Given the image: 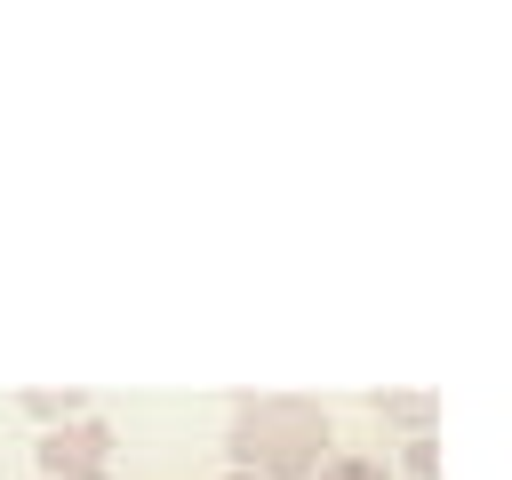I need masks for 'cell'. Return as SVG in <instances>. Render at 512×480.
I'll list each match as a JSON object with an SVG mask.
<instances>
[{
  "label": "cell",
  "instance_id": "3",
  "mask_svg": "<svg viewBox=\"0 0 512 480\" xmlns=\"http://www.w3.org/2000/svg\"><path fill=\"white\" fill-rule=\"evenodd\" d=\"M80 400H88V392H24V408H32L40 424H72V416H80Z\"/></svg>",
  "mask_w": 512,
  "mask_h": 480
},
{
  "label": "cell",
  "instance_id": "6",
  "mask_svg": "<svg viewBox=\"0 0 512 480\" xmlns=\"http://www.w3.org/2000/svg\"><path fill=\"white\" fill-rule=\"evenodd\" d=\"M224 480H248V472H224Z\"/></svg>",
  "mask_w": 512,
  "mask_h": 480
},
{
  "label": "cell",
  "instance_id": "1",
  "mask_svg": "<svg viewBox=\"0 0 512 480\" xmlns=\"http://www.w3.org/2000/svg\"><path fill=\"white\" fill-rule=\"evenodd\" d=\"M320 448H328V408L296 400V392H256L224 424V456L248 480H304L320 464Z\"/></svg>",
  "mask_w": 512,
  "mask_h": 480
},
{
  "label": "cell",
  "instance_id": "2",
  "mask_svg": "<svg viewBox=\"0 0 512 480\" xmlns=\"http://www.w3.org/2000/svg\"><path fill=\"white\" fill-rule=\"evenodd\" d=\"M40 464H48V480H104V472H112V432H104L96 416L48 424V432H40Z\"/></svg>",
  "mask_w": 512,
  "mask_h": 480
},
{
  "label": "cell",
  "instance_id": "5",
  "mask_svg": "<svg viewBox=\"0 0 512 480\" xmlns=\"http://www.w3.org/2000/svg\"><path fill=\"white\" fill-rule=\"evenodd\" d=\"M320 480H384V464H368V456H344V464H328Z\"/></svg>",
  "mask_w": 512,
  "mask_h": 480
},
{
  "label": "cell",
  "instance_id": "4",
  "mask_svg": "<svg viewBox=\"0 0 512 480\" xmlns=\"http://www.w3.org/2000/svg\"><path fill=\"white\" fill-rule=\"evenodd\" d=\"M376 408H384V416H400L408 432H424V424H432V392H384Z\"/></svg>",
  "mask_w": 512,
  "mask_h": 480
}]
</instances>
